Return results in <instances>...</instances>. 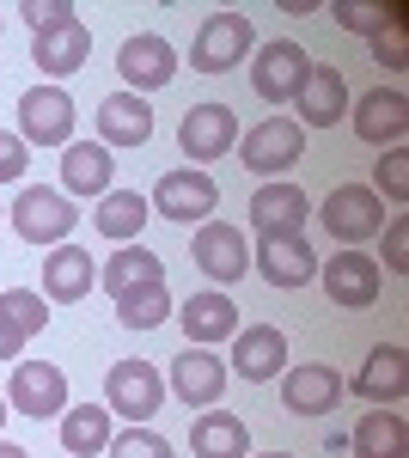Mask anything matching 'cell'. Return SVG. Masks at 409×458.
Instances as JSON below:
<instances>
[{"label": "cell", "instance_id": "obj_1", "mask_svg": "<svg viewBox=\"0 0 409 458\" xmlns=\"http://www.w3.org/2000/svg\"><path fill=\"white\" fill-rule=\"evenodd\" d=\"M300 153H306V129L294 123V116H263L251 135L239 141V159L251 177H263V183H275V177H287L294 165H300Z\"/></svg>", "mask_w": 409, "mask_h": 458}, {"label": "cell", "instance_id": "obj_2", "mask_svg": "<svg viewBox=\"0 0 409 458\" xmlns=\"http://www.w3.org/2000/svg\"><path fill=\"white\" fill-rule=\"evenodd\" d=\"M257 49V31H251V19L244 13H208L202 19V31L190 37V68L196 73H233Z\"/></svg>", "mask_w": 409, "mask_h": 458}, {"label": "cell", "instance_id": "obj_3", "mask_svg": "<svg viewBox=\"0 0 409 458\" xmlns=\"http://www.w3.org/2000/svg\"><path fill=\"white\" fill-rule=\"evenodd\" d=\"M104 410L129 422H153L166 410V373L153 360H116L104 373Z\"/></svg>", "mask_w": 409, "mask_h": 458}, {"label": "cell", "instance_id": "obj_4", "mask_svg": "<svg viewBox=\"0 0 409 458\" xmlns=\"http://www.w3.org/2000/svg\"><path fill=\"white\" fill-rule=\"evenodd\" d=\"M324 226H330V239L342 250H361L367 239L385 233V202H379L367 183H337L330 196H324V214H318Z\"/></svg>", "mask_w": 409, "mask_h": 458}, {"label": "cell", "instance_id": "obj_5", "mask_svg": "<svg viewBox=\"0 0 409 458\" xmlns=\"http://www.w3.org/2000/svg\"><path fill=\"white\" fill-rule=\"evenodd\" d=\"M147 208L159 214V220H177V226H202V220H214V208H220V183L208 172H196V165H183V172H166L153 183Z\"/></svg>", "mask_w": 409, "mask_h": 458}, {"label": "cell", "instance_id": "obj_6", "mask_svg": "<svg viewBox=\"0 0 409 458\" xmlns=\"http://www.w3.org/2000/svg\"><path fill=\"white\" fill-rule=\"evenodd\" d=\"M6 214H13V233H19L25 245H49V250L68 245L73 220H80L68 196H62V190H43V183H25L19 202H13Z\"/></svg>", "mask_w": 409, "mask_h": 458}, {"label": "cell", "instance_id": "obj_7", "mask_svg": "<svg viewBox=\"0 0 409 458\" xmlns=\"http://www.w3.org/2000/svg\"><path fill=\"white\" fill-rule=\"evenodd\" d=\"M177 147H183V159L196 172L214 165V159H226L239 147V110L233 105H190L183 123H177Z\"/></svg>", "mask_w": 409, "mask_h": 458}, {"label": "cell", "instance_id": "obj_8", "mask_svg": "<svg viewBox=\"0 0 409 458\" xmlns=\"http://www.w3.org/2000/svg\"><path fill=\"white\" fill-rule=\"evenodd\" d=\"M190 263L202 269L208 282H244L251 276V239H244L233 220H202L196 239H190Z\"/></svg>", "mask_w": 409, "mask_h": 458}, {"label": "cell", "instance_id": "obj_9", "mask_svg": "<svg viewBox=\"0 0 409 458\" xmlns=\"http://www.w3.org/2000/svg\"><path fill=\"white\" fill-rule=\"evenodd\" d=\"M226 379H233V367H226L214 349H183L177 360H171V373H166V391L183 403V410H214V403L226 397Z\"/></svg>", "mask_w": 409, "mask_h": 458}, {"label": "cell", "instance_id": "obj_10", "mask_svg": "<svg viewBox=\"0 0 409 458\" xmlns=\"http://www.w3.org/2000/svg\"><path fill=\"white\" fill-rule=\"evenodd\" d=\"M306 68H311V55L294 37H275V43H257V49H251V86H257V98H269V105H287V98L306 86Z\"/></svg>", "mask_w": 409, "mask_h": 458}, {"label": "cell", "instance_id": "obj_11", "mask_svg": "<svg viewBox=\"0 0 409 458\" xmlns=\"http://www.w3.org/2000/svg\"><path fill=\"white\" fill-rule=\"evenodd\" d=\"M116 73H123V92H159L177 80V49H171L159 31H135L123 37V49H116Z\"/></svg>", "mask_w": 409, "mask_h": 458}, {"label": "cell", "instance_id": "obj_12", "mask_svg": "<svg viewBox=\"0 0 409 458\" xmlns=\"http://www.w3.org/2000/svg\"><path fill=\"white\" fill-rule=\"evenodd\" d=\"M19 141L25 147H68L73 141L68 86H31V92L19 98Z\"/></svg>", "mask_w": 409, "mask_h": 458}, {"label": "cell", "instance_id": "obj_13", "mask_svg": "<svg viewBox=\"0 0 409 458\" xmlns=\"http://www.w3.org/2000/svg\"><path fill=\"white\" fill-rule=\"evenodd\" d=\"M6 410L13 416H62L68 410V373L62 367H49V360H19L13 367V386H6Z\"/></svg>", "mask_w": 409, "mask_h": 458}, {"label": "cell", "instance_id": "obj_14", "mask_svg": "<svg viewBox=\"0 0 409 458\" xmlns=\"http://www.w3.org/2000/svg\"><path fill=\"white\" fill-rule=\"evenodd\" d=\"M318 276H324V293H330V306L337 312H367L379 300V257L367 250H337L330 263H318Z\"/></svg>", "mask_w": 409, "mask_h": 458}, {"label": "cell", "instance_id": "obj_15", "mask_svg": "<svg viewBox=\"0 0 409 458\" xmlns=\"http://www.w3.org/2000/svg\"><path fill=\"white\" fill-rule=\"evenodd\" d=\"M311 220V196L294 183V177H275V183H257L251 196V226L257 239H281V233H300Z\"/></svg>", "mask_w": 409, "mask_h": 458}, {"label": "cell", "instance_id": "obj_16", "mask_svg": "<svg viewBox=\"0 0 409 458\" xmlns=\"http://www.w3.org/2000/svg\"><path fill=\"white\" fill-rule=\"evenodd\" d=\"M342 403V373L324 360H300L281 373V410L287 416H324Z\"/></svg>", "mask_w": 409, "mask_h": 458}, {"label": "cell", "instance_id": "obj_17", "mask_svg": "<svg viewBox=\"0 0 409 458\" xmlns=\"http://www.w3.org/2000/svg\"><path fill=\"white\" fill-rule=\"evenodd\" d=\"M294 123L300 129H337L342 116H348V80H342V68H324V62H311L306 68V86L294 92Z\"/></svg>", "mask_w": 409, "mask_h": 458}, {"label": "cell", "instance_id": "obj_18", "mask_svg": "<svg viewBox=\"0 0 409 458\" xmlns=\"http://www.w3.org/2000/svg\"><path fill=\"white\" fill-rule=\"evenodd\" d=\"M354 135L361 141H373V147H404V135H409V98L397 92V86H373V92H361L354 98Z\"/></svg>", "mask_w": 409, "mask_h": 458}, {"label": "cell", "instance_id": "obj_19", "mask_svg": "<svg viewBox=\"0 0 409 458\" xmlns=\"http://www.w3.org/2000/svg\"><path fill=\"white\" fill-rule=\"evenodd\" d=\"M251 269L263 276L269 287H306L311 276H318V257H311V245L300 239V233H281V239H257V257H251Z\"/></svg>", "mask_w": 409, "mask_h": 458}, {"label": "cell", "instance_id": "obj_20", "mask_svg": "<svg viewBox=\"0 0 409 458\" xmlns=\"http://www.w3.org/2000/svg\"><path fill=\"white\" fill-rule=\"evenodd\" d=\"M233 367H239L244 386H269L287 373V336L275 330V324H251L233 336Z\"/></svg>", "mask_w": 409, "mask_h": 458}, {"label": "cell", "instance_id": "obj_21", "mask_svg": "<svg viewBox=\"0 0 409 458\" xmlns=\"http://www.w3.org/2000/svg\"><path fill=\"white\" fill-rule=\"evenodd\" d=\"M153 141V105L141 92H110L98 105V147H147Z\"/></svg>", "mask_w": 409, "mask_h": 458}, {"label": "cell", "instance_id": "obj_22", "mask_svg": "<svg viewBox=\"0 0 409 458\" xmlns=\"http://www.w3.org/2000/svg\"><path fill=\"white\" fill-rule=\"evenodd\" d=\"M177 318H183V336H190V349H214V343L239 336V306H233L220 287H208V293H190Z\"/></svg>", "mask_w": 409, "mask_h": 458}, {"label": "cell", "instance_id": "obj_23", "mask_svg": "<svg viewBox=\"0 0 409 458\" xmlns=\"http://www.w3.org/2000/svg\"><path fill=\"white\" fill-rule=\"evenodd\" d=\"M31 62L49 73V80L80 73L86 62H92V31H86V19H68V25H55V31L31 37Z\"/></svg>", "mask_w": 409, "mask_h": 458}, {"label": "cell", "instance_id": "obj_24", "mask_svg": "<svg viewBox=\"0 0 409 458\" xmlns=\"http://www.w3.org/2000/svg\"><path fill=\"white\" fill-rule=\"evenodd\" d=\"M98 287L110 300H129L141 287H166V263L147 245H116V257H104V269H98Z\"/></svg>", "mask_w": 409, "mask_h": 458}, {"label": "cell", "instance_id": "obj_25", "mask_svg": "<svg viewBox=\"0 0 409 458\" xmlns=\"http://www.w3.org/2000/svg\"><path fill=\"white\" fill-rule=\"evenodd\" d=\"M98 282V269H92V250L80 245H55L43 257V300H55V306H73V300H86Z\"/></svg>", "mask_w": 409, "mask_h": 458}, {"label": "cell", "instance_id": "obj_26", "mask_svg": "<svg viewBox=\"0 0 409 458\" xmlns=\"http://www.w3.org/2000/svg\"><path fill=\"white\" fill-rule=\"evenodd\" d=\"M116 165H110V147L98 141H68L62 147V196H110L116 183Z\"/></svg>", "mask_w": 409, "mask_h": 458}, {"label": "cell", "instance_id": "obj_27", "mask_svg": "<svg viewBox=\"0 0 409 458\" xmlns=\"http://www.w3.org/2000/svg\"><path fill=\"white\" fill-rule=\"evenodd\" d=\"M354 391H361L367 403H404V391H409V354L397 349V343H379V349L361 360Z\"/></svg>", "mask_w": 409, "mask_h": 458}, {"label": "cell", "instance_id": "obj_28", "mask_svg": "<svg viewBox=\"0 0 409 458\" xmlns=\"http://www.w3.org/2000/svg\"><path fill=\"white\" fill-rule=\"evenodd\" d=\"M348 453L354 458H409V422L397 410L373 403V410L354 422V434H348Z\"/></svg>", "mask_w": 409, "mask_h": 458}, {"label": "cell", "instance_id": "obj_29", "mask_svg": "<svg viewBox=\"0 0 409 458\" xmlns=\"http://www.w3.org/2000/svg\"><path fill=\"white\" fill-rule=\"evenodd\" d=\"M190 453L196 458H251V428L233 410H202L190 422Z\"/></svg>", "mask_w": 409, "mask_h": 458}, {"label": "cell", "instance_id": "obj_30", "mask_svg": "<svg viewBox=\"0 0 409 458\" xmlns=\"http://www.w3.org/2000/svg\"><path fill=\"white\" fill-rule=\"evenodd\" d=\"M147 220H153V208H147L141 190H110V196H98V214H92V226L104 239H116V245H135Z\"/></svg>", "mask_w": 409, "mask_h": 458}, {"label": "cell", "instance_id": "obj_31", "mask_svg": "<svg viewBox=\"0 0 409 458\" xmlns=\"http://www.w3.org/2000/svg\"><path fill=\"white\" fill-rule=\"evenodd\" d=\"M110 410L104 403H80V410H62V446H68V458H98L110 453Z\"/></svg>", "mask_w": 409, "mask_h": 458}, {"label": "cell", "instance_id": "obj_32", "mask_svg": "<svg viewBox=\"0 0 409 458\" xmlns=\"http://www.w3.org/2000/svg\"><path fill=\"white\" fill-rule=\"evenodd\" d=\"M116 318H123V330H159L171 318V293L166 287H141L129 300H116Z\"/></svg>", "mask_w": 409, "mask_h": 458}, {"label": "cell", "instance_id": "obj_33", "mask_svg": "<svg viewBox=\"0 0 409 458\" xmlns=\"http://www.w3.org/2000/svg\"><path fill=\"white\" fill-rule=\"evenodd\" d=\"M337 25L354 37H379L385 25H404V6H354V0H337Z\"/></svg>", "mask_w": 409, "mask_h": 458}, {"label": "cell", "instance_id": "obj_34", "mask_svg": "<svg viewBox=\"0 0 409 458\" xmlns=\"http://www.w3.org/2000/svg\"><path fill=\"white\" fill-rule=\"evenodd\" d=\"M110 458H177V453H171V440L159 428L135 422V428H123V434H110Z\"/></svg>", "mask_w": 409, "mask_h": 458}, {"label": "cell", "instance_id": "obj_35", "mask_svg": "<svg viewBox=\"0 0 409 458\" xmlns=\"http://www.w3.org/2000/svg\"><path fill=\"white\" fill-rule=\"evenodd\" d=\"M0 312L19 324V336H43V324H49L43 293H31V287H6V293H0Z\"/></svg>", "mask_w": 409, "mask_h": 458}, {"label": "cell", "instance_id": "obj_36", "mask_svg": "<svg viewBox=\"0 0 409 458\" xmlns=\"http://www.w3.org/2000/svg\"><path fill=\"white\" fill-rule=\"evenodd\" d=\"M367 190H385V196H391V202H409V147H391V153H385V159H379L373 165V183H367Z\"/></svg>", "mask_w": 409, "mask_h": 458}, {"label": "cell", "instance_id": "obj_37", "mask_svg": "<svg viewBox=\"0 0 409 458\" xmlns=\"http://www.w3.org/2000/svg\"><path fill=\"white\" fill-rule=\"evenodd\" d=\"M19 19L31 25V37H43V31H55V25H68V19H73V0H25Z\"/></svg>", "mask_w": 409, "mask_h": 458}, {"label": "cell", "instance_id": "obj_38", "mask_svg": "<svg viewBox=\"0 0 409 458\" xmlns=\"http://www.w3.org/2000/svg\"><path fill=\"white\" fill-rule=\"evenodd\" d=\"M373 55H379V68H409V37H404V25H385V31L373 37Z\"/></svg>", "mask_w": 409, "mask_h": 458}, {"label": "cell", "instance_id": "obj_39", "mask_svg": "<svg viewBox=\"0 0 409 458\" xmlns=\"http://www.w3.org/2000/svg\"><path fill=\"white\" fill-rule=\"evenodd\" d=\"M25 165H31V147L19 141V135H6V129H0V183H19V177H25Z\"/></svg>", "mask_w": 409, "mask_h": 458}, {"label": "cell", "instance_id": "obj_40", "mask_svg": "<svg viewBox=\"0 0 409 458\" xmlns=\"http://www.w3.org/2000/svg\"><path fill=\"white\" fill-rule=\"evenodd\" d=\"M379 263L397 269V276L409 269V220H391V226H385V257H379Z\"/></svg>", "mask_w": 409, "mask_h": 458}, {"label": "cell", "instance_id": "obj_41", "mask_svg": "<svg viewBox=\"0 0 409 458\" xmlns=\"http://www.w3.org/2000/svg\"><path fill=\"white\" fill-rule=\"evenodd\" d=\"M19 349H25V336H19V324L0 312V360H19Z\"/></svg>", "mask_w": 409, "mask_h": 458}, {"label": "cell", "instance_id": "obj_42", "mask_svg": "<svg viewBox=\"0 0 409 458\" xmlns=\"http://www.w3.org/2000/svg\"><path fill=\"white\" fill-rule=\"evenodd\" d=\"M0 458H31L25 446H13V440H0Z\"/></svg>", "mask_w": 409, "mask_h": 458}, {"label": "cell", "instance_id": "obj_43", "mask_svg": "<svg viewBox=\"0 0 409 458\" xmlns=\"http://www.w3.org/2000/svg\"><path fill=\"white\" fill-rule=\"evenodd\" d=\"M6 416H13V410H6V391H0V428H6Z\"/></svg>", "mask_w": 409, "mask_h": 458}, {"label": "cell", "instance_id": "obj_44", "mask_svg": "<svg viewBox=\"0 0 409 458\" xmlns=\"http://www.w3.org/2000/svg\"><path fill=\"white\" fill-rule=\"evenodd\" d=\"M257 458H294V453H257Z\"/></svg>", "mask_w": 409, "mask_h": 458}, {"label": "cell", "instance_id": "obj_45", "mask_svg": "<svg viewBox=\"0 0 409 458\" xmlns=\"http://www.w3.org/2000/svg\"><path fill=\"white\" fill-rule=\"evenodd\" d=\"M0 220H6V208H0Z\"/></svg>", "mask_w": 409, "mask_h": 458}]
</instances>
